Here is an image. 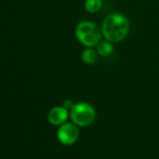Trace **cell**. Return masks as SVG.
<instances>
[{
    "label": "cell",
    "mask_w": 159,
    "mask_h": 159,
    "mask_svg": "<svg viewBox=\"0 0 159 159\" xmlns=\"http://www.w3.org/2000/svg\"><path fill=\"white\" fill-rule=\"evenodd\" d=\"M67 116V109L65 107H55L50 111L48 114V120L53 125H60L66 121Z\"/></svg>",
    "instance_id": "5b68a950"
},
{
    "label": "cell",
    "mask_w": 159,
    "mask_h": 159,
    "mask_svg": "<svg viewBox=\"0 0 159 159\" xmlns=\"http://www.w3.org/2000/svg\"><path fill=\"white\" fill-rule=\"evenodd\" d=\"M102 0H86L84 8L88 12L95 13L101 9Z\"/></svg>",
    "instance_id": "52a82bcc"
},
{
    "label": "cell",
    "mask_w": 159,
    "mask_h": 159,
    "mask_svg": "<svg viewBox=\"0 0 159 159\" xmlns=\"http://www.w3.org/2000/svg\"><path fill=\"white\" fill-rule=\"evenodd\" d=\"M57 138L61 143L65 145H71L78 139L79 130L75 124H64L58 129Z\"/></svg>",
    "instance_id": "277c9868"
},
{
    "label": "cell",
    "mask_w": 159,
    "mask_h": 159,
    "mask_svg": "<svg viewBox=\"0 0 159 159\" xmlns=\"http://www.w3.org/2000/svg\"><path fill=\"white\" fill-rule=\"evenodd\" d=\"M113 47L109 41H103L98 46V52L101 56H109L112 53Z\"/></svg>",
    "instance_id": "ba28073f"
},
{
    "label": "cell",
    "mask_w": 159,
    "mask_h": 159,
    "mask_svg": "<svg viewBox=\"0 0 159 159\" xmlns=\"http://www.w3.org/2000/svg\"><path fill=\"white\" fill-rule=\"evenodd\" d=\"M81 57H82V60L84 61V63L94 64L97 60V53L93 49H90V47H89L88 49H85L84 51H83Z\"/></svg>",
    "instance_id": "8992f818"
},
{
    "label": "cell",
    "mask_w": 159,
    "mask_h": 159,
    "mask_svg": "<svg viewBox=\"0 0 159 159\" xmlns=\"http://www.w3.org/2000/svg\"><path fill=\"white\" fill-rule=\"evenodd\" d=\"M101 30L93 22H81L76 27V37L78 40L86 47H94L98 44L101 38Z\"/></svg>",
    "instance_id": "7a4b0ae2"
},
{
    "label": "cell",
    "mask_w": 159,
    "mask_h": 159,
    "mask_svg": "<svg viewBox=\"0 0 159 159\" xmlns=\"http://www.w3.org/2000/svg\"><path fill=\"white\" fill-rule=\"evenodd\" d=\"M73 106H74V104H72V102H71L70 100H66V101H65V103H64V107H65L66 109H67V110H71V109L73 108Z\"/></svg>",
    "instance_id": "9c48e42d"
},
{
    "label": "cell",
    "mask_w": 159,
    "mask_h": 159,
    "mask_svg": "<svg viewBox=\"0 0 159 159\" xmlns=\"http://www.w3.org/2000/svg\"><path fill=\"white\" fill-rule=\"evenodd\" d=\"M70 118L79 126H87L94 122L96 111L90 104L81 102L74 105L70 110Z\"/></svg>",
    "instance_id": "3957f363"
},
{
    "label": "cell",
    "mask_w": 159,
    "mask_h": 159,
    "mask_svg": "<svg viewBox=\"0 0 159 159\" xmlns=\"http://www.w3.org/2000/svg\"><path fill=\"white\" fill-rule=\"evenodd\" d=\"M101 31L108 41L119 42L125 39L128 34V20L123 14L111 13L103 21Z\"/></svg>",
    "instance_id": "6da1fadb"
}]
</instances>
